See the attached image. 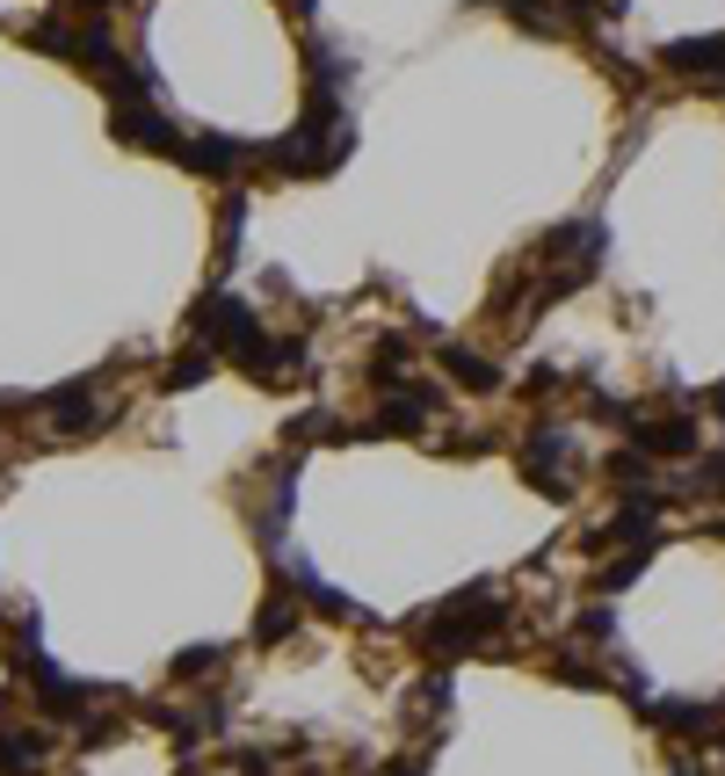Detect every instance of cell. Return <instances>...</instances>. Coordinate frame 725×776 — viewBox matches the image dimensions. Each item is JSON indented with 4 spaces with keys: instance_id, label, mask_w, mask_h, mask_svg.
I'll return each mask as SVG.
<instances>
[{
    "instance_id": "9",
    "label": "cell",
    "mask_w": 725,
    "mask_h": 776,
    "mask_svg": "<svg viewBox=\"0 0 725 776\" xmlns=\"http://www.w3.org/2000/svg\"><path fill=\"white\" fill-rule=\"evenodd\" d=\"M210 378V348H190V356L167 363V385H204Z\"/></svg>"
},
{
    "instance_id": "6",
    "label": "cell",
    "mask_w": 725,
    "mask_h": 776,
    "mask_svg": "<svg viewBox=\"0 0 725 776\" xmlns=\"http://www.w3.org/2000/svg\"><path fill=\"white\" fill-rule=\"evenodd\" d=\"M182 160H190L196 174H225L232 160H240V139H218V131H204L196 146H182Z\"/></svg>"
},
{
    "instance_id": "13",
    "label": "cell",
    "mask_w": 725,
    "mask_h": 776,
    "mask_svg": "<svg viewBox=\"0 0 725 776\" xmlns=\"http://www.w3.org/2000/svg\"><path fill=\"white\" fill-rule=\"evenodd\" d=\"M87 8H117V0H87Z\"/></svg>"
},
{
    "instance_id": "11",
    "label": "cell",
    "mask_w": 725,
    "mask_h": 776,
    "mask_svg": "<svg viewBox=\"0 0 725 776\" xmlns=\"http://www.w3.org/2000/svg\"><path fill=\"white\" fill-rule=\"evenodd\" d=\"M218 668V646H190V654L174 660V675H182V682H196V675H210Z\"/></svg>"
},
{
    "instance_id": "7",
    "label": "cell",
    "mask_w": 725,
    "mask_h": 776,
    "mask_svg": "<svg viewBox=\"0 0 725 776\" xmlns=\"http://www.w3.org/2000/svg\"><path fill=\"white\" fill-rule=\"evenodd\" d=\"M443 370L465 385V392H494V385H501V378H494V363L472 356V348H443Z\"/></svg>"
},
{
    "instance_id": "3",
    "label": "cell",
    "mask_w": 725,
    "mask_h": 776,
    "mask_svg": "<svg viewBox=\"0 0 725 776\" xmlns=\"http://www.w3.org/2000/svg\"><path fill=\"white\" fill-rule=\"evenodd\" d=\"M52 421L66 435H95V421H102V414H95V399H87L80 385H66V392H52Z\"/></svg>"
},
{
    "instance_id": "10",
    "label": "cell",
    "mask_w": 725,
    "mask_h": 776,
    "mask_svg": "<svg viewBox=\"0 0 725 776\" xmlns=\"http://www.w3.org/2000/svg\"><path fill=\"white\" fill-rule=\"evenodd\" d=\"M291 624H297V610H291V603H269V610H261V624H255V638L269 646V638H283Z\"/></svg>"
},
{
    "instance_id": "5",
    "label": "cell",
    "mask_w": 725,
    "mask_h": 776,
    "mask_svg": "<svg viewBox=\"0 0 725 776\" xmlns=\"http://www.w3.org/2000/svg\"><path fill=\"white\" fill-rule=\"evenodd\" d=\"M44 769V741L36 733H0V776H36Z\"/></svg>"
},
{
    "instance_id": "1",
    "label": "cell",
    "mask_w": 725,
    "mask_h": 776,
    "mask_svg": "<svg viewBox=\"0 0 725 776\" xmlns=\"http://www.w3.org/2000/svg\"><path fill=\"white\" fill-rule=\"evenodd\" d=\"M631 443L653 450V457H696V421H639Z\"/></svg>"
},
{
    "instance_id": "2",
    "label": "cell",
    "mask_w": 725,
    "mask_h": 776,
    "mask_svg": "<svg viewBox=\"0 0 725 776\" xmlns=\"http://www.w3.org/2000/svg\"><path fill=\"white\" fill-rule=\"evenodd\" d=\"M117 139L123 146H153V153H182V139H174L153 109H117Z\"/></svg>"
},
{
    "instance_id": "12",
    "label": "cell",
    "mask_w": 725,
    "mask_h": 776,
    "mask_svg": "<svg viewBox=\"0 0 725 776\" xmlns=\"http://www.w3.org/2000/svg\"><path fill=\"white\" fill-rule=\"evenodd\" d=\"M696 479H704V494H725V457H704V472H696Z\"/></svg>"
},
{
    "instance_id": "4",
    "label": "cell",
    "mask_w": 725,
    "mask_h": 776,
    "mask_svg": "<svg viewBox=\"0 0 725 776\" xmlns=\"http://www.w3.org/2000/svg\"><path fill=\"white\" fill-rule=\"evenodd\" d=\"M668 66H674V73L725 66V36H682V44H668Z\"/></svg>"
},
{
    "instance_id": "8",
    "label": "cell",
    "mask_w": 725,
    "mask_h": 776,
    "mask_svg": "<svg viewBox=\"0 0 725 776\" xmlns=\"http://www.w3.org/2000/svg\"><path fill=\"white\" fill-rule=\"evenodd\" d=\"M421 414H429V399H421V392L385 399V407H378V435H414V429H421Z\"/></svg>"
}]
</instances>
